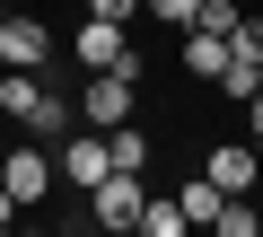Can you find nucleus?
Segmentation results:
<instances>
[{"label": "nucleus", "mask_w": 263, "mask_h": 237, "mask_svg": "<svg viewBox=\"0 0 263 237\" xmlns=\"http://www.w3.org/2000/svg\"><path fill=\"white\" fill-rule=\"evenodd\" d=\"M0 114H9V123H27L35 141H62V132L79 123V105H70L62 88H44L35 70H0Z\"/></svg>", "instance_id": "obj_1"}, {"label": "nucleus", "mask_w": 263, "mask_h": 237, "mask_svg": "<svg viewBox=\"0 0 263 237\" xmlns=\"http://www.w3.org/2000/svg\"><path fill=\"white\" fill-rule=\"evenodd\" d=\"M132 105H141V70H88V88H79V123L114 132V123H132Z\"/></svg>", "instance_id": "obj_2"}, {"label": "nucleus", "mask_w": 263, "mask_h": 237, "mask_svg": "<svg viewBox=\"0 0 263 237\" xmlns=\"http://www.w3.org/2000/svg\"><path fill=\"white\" fill-rule=\"evenodd\" d=\"M141 202H149V185L132 176V167H105V176L88 185V220H97V228H141Z\"/></svg>", "instance_id": "obj_3"}, {"label": "nucleus", "mask_w": 263, "mask_h": 237, "mask_svg": "<svg viewBox=\"0 0 263 237\" xmlns=\"http://www.w3.org/2000/svg\"><path fill=\"white\" fill-rule=\"evenodd\" d=\"M53 176H62V158H53L44 141H9V158H0V185H9V193H18L27 211H35V202L53 193Z\"/></svg>", "instance_id": "obj_4"}, {"label": "nucleus", "mask_w": 263, "mask_h": 237, "mask_svg": "<svg viewBox=\"0 0 263 237\" xmlns=\"http://www.w3.org/2000/svg\"><path fill=\"white\" fill-rule=\"evenodd\" d=\"M70 62H79V70H141V62H132V35H123V18H79V35H70Z\"/></svg>", "instance_id": "obj_5"}, {"label": "nucleus", "mask_w": 263, "mask_h": 237, "mask_svg": "<svg viewBox=\"0 0 263 237\" xmlns=\"http://www.w3.org/2000/svg\"><path fill=\"white\" fill-rule=\"evenodd\" d=\"M44 62H53L44 18H0V70H44Z\"/></svg>", "instance_id": "obj_6"}, {"label": "nucleus", "mask_w": 263, "mask_h": 237, "mask_svg": "<svg viewBox=\"0 0 263 237\" xmlns=\"http://www.w3.org/2000/svg\"><path fill=\"white\" fill-rule=\"evenodd\" d=\"M53 158H62V185H79V193H88V185H97V176L114 167V150H105V132H97V123H88L79 141H62Z\"/></svg>", "instance_id": "obj_7"}, {"label": "nucleus", "mask_w": 263, "mask_h": 237, "mask_svg": "<svg viewBox=\"0 0 263 237\" xmlns=\"http://www.w3.org/2000/svg\"><path fill=\"white\" fill-rule=\"evenodd\" d=\"M202 176H211L219 193H254V185H263V167H254V141H219V150L202 158Z\"/></svg>", "instance_id": "obj_8"}, {"label": "nucleus", "mask_w": 263, "mask_h": 237, "mask_svg": "<svg viewBox=\"0 0 263 237\" xmlns=\"http://www.w3.org/2000/svg\"><path fill=\"white\" fill-rule=\"evenodd\" d=\"M184 70H193V79H219V70H228V35L184 27Z\"/></svg>", "instance_id": "obj_9"}, {"label": "nucleus", "mask_w": 263, "mask_h": 237, "mask_svg": "<svg viewBox=\"0 0 263 237\" xmlns=\"http://www.w3.org/2000/svg\"><path fill=\"white\" fill-rule=\"evenodd\" d=\"M105 150H114V167L149 176V132H141V123H114V132H105Z\"/></svg>", "instance_id": "obj_10"}, {"label": "nucleus", "mask_w": 263, "mask_h": 237, "mask_svg": "<svg viewBox=\"0 0 263 237\" xmlns=\"http://www.w3.org/2000/svg\"><path fill=\"white\" fill-rule=\"evenodd\" d=\"M176 202H184V211H193V228H211V220H219V202H228V193H219V185H211V176H184V193H176Z\"/></svg>", "instance_id": "obj_11"}, {"label": "nucleus", "mask_w": 263, "mask_h": 237, "mask_svg": "<svg viewBox=\"0 0 263 237\" xmlns=\"http://www.w3.org/2000/svg\"><path fill=\"white\" fill-rule=\"evenodd\" d=\"M141 228H149V237H184V228H193V211H184V202H158V193H149V202H141Z\"/></svg>", "instance_id": "obj_12"}, {"label": "nucleus", "mask_w": 263, "mask_h": 237, "mask_svg": "<svg viewBox=\"0 0 263 237\" xmlns=\"http://www.w3.org/2000/svg\"><path fill=\"white\" fill-rule=\"evenodd\" d=\"M211 228H228V237H254V228H263V211H254V202H246V193H228V202H219V220H211Z\"/></svg>", "instance_id": "obj_13"}, {"label": "nucleus", "mask_w": 263, "mask_h": 237, "mask_svg": "<svg viewBox=\"0 0 263 237\" xmlns=\"http://www.w3.org/2000/svg\"><path fill=\"white\" fill-rule=\"evenodd\" d=\"M228 62H263V18H254V9L237 18V35H228Z\"/></svg>", "instance_id": "obj_14"}, {"label": "nucleus", "mask_w": 263, "mask_h": 237, "mask_svg": "<svg viewBox=\"0 0 263 237\" xmlns=\"http://www.w3.org/2000/svg\"><path fill=\"white\" fill-rule=\"evenodd\" d=\"M237 18H246L237 0H202V9H193V27H211V35H237Z\"/></svg>", "instance_id": "obj_15"}, {"label": "nucleus", "mask_w": 263, "mask_h": 237, "mask_svg": "<svg viewBox=\"0 0 263 237\" xmlns=\"http://www.w3.org/2000/svg\"><path fill=\"white\" fill-rule=\"evenodd\" d=\"M141 9H158L167 27H193V9H202V0H141Z\"/></svg>", "instance_id": "obj_16"}, {"label": "nucleus", "mask_w": 263, "mask_h": 237, "mask_svg": "<svg viewBox=\"0 0 263 237\" xmlns=\"http://www.w3.org/2000/svg\"><path fill=\"white\" fill-rule=\"evenodd\" d=\"M132 9L141 0H88V18H123V27H132Z\"/></svg>", "instance_id": "obj_17"}, {"label": "nucleus", "mask_w": 263, "mask_h": 237, "mask_svg": "<svg viewBox=\"0 0 263 237\" xmlns=\"http://www.w3.org/2000/svg\"><path fill=\"white\" fill-rule=\"evenodd\" d=\"M246 123H254V141H263V88H254V97H246Z\"/></svg>", "instance_id": "obj_18"}, {"label": "nucleus", "mask_w": 263, "mask_h": 237, "mask_svg": "<svg viewBox=\"0 0 263 237\" xmlns=\"http://www.w3.org/2000/svg\"><path fill=\"white\" fill-rule=\"evenodd\" d=\"M0 158H9V132H0Z\"/></svg>", "instance_id": "obj_19"}, {"label": "nucleus", "mask_w": 263, "mask_h": 237, "mask_svg": "<svg viewBox=\"0 0 263 237\" xmlns=\"http://www.w3.org/2000/svg\"><path fill=\"white\" fill-rule=\"evenodd\" d=\"M254 167H263V141H254Z\"/></svg>", "instance_id": "obj_20"}]
</instances>
